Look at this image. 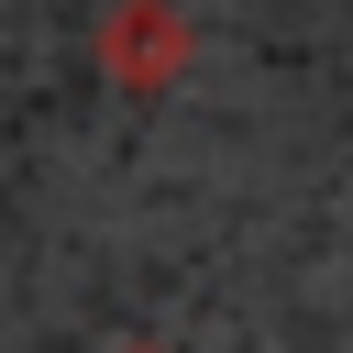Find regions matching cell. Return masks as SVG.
<instances>
[{"label": "cell", "mask_w": 353, "mask_h": 353, "mask_svg": "<svg viewBox=\"0 0 353 353\" xmlns=\"http://www.w3.org/2000/svg\"><path fill=\"white\" fill-rule=\"evenodd\" d=\"M132 353H154V342H132Z\"/></svg>", "instance_id": "cell-1"}]
</instances>
